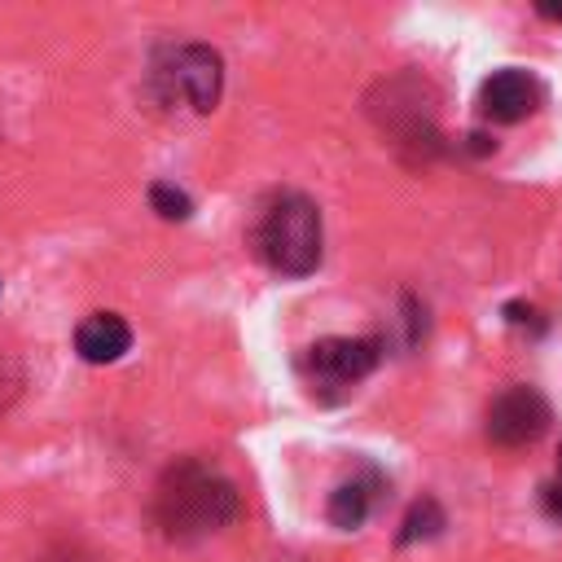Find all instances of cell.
<instances>
[{
    "mask_svg": "<svg viewBox=\"0 0 562 562\" xmlns=\"http://www.w3.org/2000/svg\"><path fill=\"white\" fill-rule=\"evenodd\" d=\"M321 206L299 189H277L259 202L250 246L277 277H307L321 263Z\"/></svg>",
    "mask_w": 562,
    "mask_h": 562,
    "instance_id": "2",
    "label": "cell"
},
{
    "mask_svg": "<svg viewBox=\"0 0 562 562\" xmlns=\"http://www.w3.org/2000/svg\"><path fill=\"white\" fill-rule=\"evenodd\" d=\"M22 386H26L22 360H18V351H13L9 342H0V413L13 408V400L22 395Z\"/></svg>",
    "mask_w": 562,
    "mask_h": 562,
    "instance_id": "11",
    "label": "cell"
},
{
    "mask_svg": "<svg viewBox=\"0 0 562 562\" xmlns=\"http://www.w3.org/2000/svg\"><path fill=\"white\" fill-rule=\"evenodd\" d=\"M127 347H132V325L119 312H92L75 329V351L88 364H114L127 356Z\"/></svg>",
    "mask_w": 562,
    "mask_h": 562,
    "instance_id": "7",
    "label": "cell"
},
{
    "mask_svg": "<svg viewBox=\"0 0 562 562\" xmlns=\"http://www.w3.org/2000/svg\"><path fill=\"white\" fill-rule=\"evenodd\" d=\"M0 290H4V285H0Z\"/></svg>",
    "mask_w": 562,
    "mask_h": 562,
    "instance_id": "15",
    "label": "cell"
},
{
    "mask_svg": "<svg viewBox=\"0 0 562 562\" xmlns=\"http://www.w3.org/2000/svg\"><path fill=\"white\" fill-rule=\"evenodd\" d=\"M536 13H540V18H549V22H562V4H540Z\"/></svg>",
    "mask_w": 562,
    "mask_h": 562,
    "instance_id": "14",
    "label": "cell"
},
{
    "mask_svg": "<svg viewBox=\"0 0 562 562\" xmlns=\"http://www.w3.org/2000/svg\"><path fill=\"white\" fill-rule=\"evenodd\" d=\"M149 92L162 105L211 114L224 92V61L211 44H171L149 66Z\"/></svg>",
    "mask_w": 562,
    "mask_h": 562,
    "instance_id": "3",
    "label": "cell"
},
{
    "mask_svg": "<svg viewBox=\"0 0 562 562\" xmlns=\"http://www.w3.org/2000/svg\"><path fill=\"white\" fill-rule=\"evenodd\" d=\"M448 527V518H443V509H439V501H430V496H422L408 514H404V522H400V544H417V540H435L439 531Z\"/></svg>",
    "mask_w": 562,
    "mask_h": 562,
    "instance_id": "9",
    "label": "cell"
},
{
    "mask_svg": "<svg viewBox=\"0 0 562 562\" xmlns=\"http://www.w3.org/2000/svg\"><path fill=\"white\" fill-rule=\"evenodd\" d=\"M237 509L241 501L233 479L202 457L171 461L154 487V522L167 540H180V544L215 536L237 518Z\"/></svg>",
    "mask_w": 562,
    "mask_h": 562,
    "instance_id": "1",
    "label": "cell"
},
{
    "mask_svg": "<svg viewBox=\"0 0 562 562\" xmlns=\"http://www.w3.org/2000/svg\"><path fill=\"white\" fill-rule=\"evenodd\" d=\"M540 105V83L527 75V70H496L483 79V92H479V110L492 119V123H518L527 119L531 110Z\"/></svg>",
    "mask_w": 562,
    "mask_h": 562,
    "instance_id": "6",
    "label": "cell"
},
{
    "mask_svg": "<svg viewBox=\"0 0 562 562\" xmlns=\"http://www.w3.org/2000/svg\"><path fill=\"white\" fill-rule=\"evenodd\" d=\"M382 360L378 338H321L303 351V373L316 386H356Z\"/></svg>",
    "mask_w": 562,
    "mask_h": 562,
    "instance_id": "4",
    "label": "cell"
},
{
    "mask_svg": "<svg viewBox=\"0 0 562 562\" xmlns=\"http://www.w3.org/2000/svg\"><path fill=\"white\" fill-rule=\"evenodd\" d=\"M540 505H544V514L553 522H562V452H558V479L540 487Z\"/></svg>",
    "mask_w": 562,
    "mask_h": 562,
    "instance_id": "13",
    "label": "cell"
},
{
    "mask_svg": "<svg viewBox=\"0 0 562 562\" xmlns=\"http://www.w3.org/2000/svg\"><path fill=\"white\" fill-rule=\"evenodd\" d=\"M149 206H154L162 220H189V215H193L189 193L176 189L171 180H154V184H149Z\"/></svg>",
    "mask_w": 562,
    "mask_h": 562,
    "instance_id": "10",
    "label": "cell"
},
{
    "mask_svg": "<svg viewBox=\"0 0 562 562\" xmlns=\"http://www.w3.org/2000/svg\"><path fill=\"white\" fill-rule=\"evenodd\" d=\"M549 426V404L531 386H509L487 404V439L501 448L536 443Z\"/></svg>",
    "mask_w": 562,
    "mask_h": 562,
    "instance_id": "5",
    "label": "cell"
},
{
    "mask_svg": "<svg viewBox=\"0 0 562 562\" xmlns=\"http://www.w3.org/2000/svg\"><path fill=\"white\" fill-rule=\"evenodd\" d=\"M373 501H378V474H356V479H347V483H338V487L329 492L325 514H329V522H334L338 531H356V527L369 518Z\"/></svg>",
    "mask_w": 562,
    "mask_h": 562,
    "instance_id": "8",
    "label": "cell"
},
{
    "mask_svg": "<svg viewBox=\"0 0 562 562\" xmlns=\"http://www.w3.org/2000/svg\"><path fill=\"white\" fill-rule=\"evenodd\" d=\"M40 562H105V558H97V553L83 549V544H53V549L40 553Z\"/></svg>",
    "mask_w": 562,
    "mask_h": 562,
    "instance_id": "12",
    "label": "cell"
}]
</instances>
